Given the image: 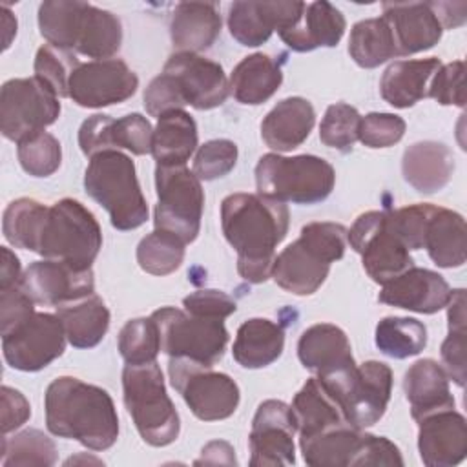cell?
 Listing matches in <instances>:
<instances>
[{"instance_id": "2e32d148", "label": "cell", "mask_w": 467, "mask_h": 467, "mask_svg": "<svg viewBox=\"0 0 467 467\" xmlns=\"http://www.w3.org/2000/svg\"><path fill=\"white\" fill-rule=\"evenodd\" d=\"M296 418L292 407L279 400L263 401L252 420L250 465L275 467L296 463Z\"/></svg>"}, {"instance_id": "5b68a950", "label": "cell", "mask_w": 467, "mask_h": 467, "mask_svg": "<svg viewBox=\"0 0 467 467\" xmlns=\"http://www.w3.org/2000/svg\"><path fill=\"white\" fill-rule=\"evenodd\" d=\"M124 405L140 434L151 447L173 443L181 431L179 412L170 400L157 361L130 365L122 370Z\"/></svg>"}, {"instance_id": "6125c7cd", "label": "cell", "mask_w": 467, "mask_h": 467, "mask_svg": "<svg viewBox=\"0 0 467 467\" xmlns=\"http://www.w3.org/2000/svg\"><path fill=\"white\" fill-rule=\"evenodd\" d=\"M235 451L232 449L230 443L226 441H210L202 447L201 451V458L195 460V465L201 463H228V465H235Z\"/></svg>"}, {"instance_id": "c3c4849f", "label": "cell", "mask_w": 467, "mask_h": 467, "mask_svg": "<svg viewBox=\"0 0 467 467\" xmlns=\"http://www.w3.org/2000/svg\"><path fill=\"white\" fill-rule=\"evenodd\" d=\"M237 162V146L228 139H213L199 146L193 159V173L199 181L224 177Z\"/></svg>"}, {"instance_id": "f6af8a7d", "label": "cell", "mask_w": 467, "mask_h": 467, "mask_svg": "<svg viewBox=\"0 0 467 467\" xmlns=\"http://www.w3.org/2000/svg\"><path fill=\"white\" fill-rule=\"evenodd\" d=\"M80 62L77 57L55 46H42L35 57V77L44 82L57 97H69V78Z\"/></svg>"}, {"instance_id": "f907efd6", "label": "cell", "mask_w": 467, "mask_h": 467, "mask_svg": "<svg viewBox=\"0 0 467 467\" xmlns=\"http://www.w3.org/2000/svg\"><path fill=\"white\" fill-rule=\"evenodd\" d=\"M465 62L454 60L441 64L431 78L427 97L441 106H465Z\"/></svg>"}, {"instance_id": "1f68e13d", "label": "cell", "mask_w": 467, "mask_h": 467, "mask_svg": "<svg viewBox=\"0 0 467 467\" xmlns=\"http://www.w3.org/2000/svg\"><path fill=\"white\" fill-rule=\"evenodd\" d=\"M423 248L441 268L462 266L467 257L465 219L458 212L434 206L423 232Z\"/></svg>"}, {"instance_id": "52a82bcc", "label": "cell", "mask_w": 467, "mask_h": 467, "mask_svg": "<svg viewBox=\"0 0 467 467\" xmlns=\"http://www.w3.org/2000/svg\"><path fill=\"white\" fill-rule=\"evenodd\" d=\"M334 182L332 164L316 155L283 157L266 153L255 166L257 193L281 202H321L334 190Z\"/></svg>"}, {"instance_id": "11a10c76", "label": "cell", "mask_w": 467, "mask_h": 467, "mask_svg": "<svg viewBox=\"0 0 467 467\" xmlns=\"http://www.w3.org/2000/svg\"><path fill=\"white\" fill-rule=\"evenodd\" d=\"M35 314V301L16 285L0 290V332L2 336L16 328Z\"/></svg>"}, {"instance_id": "4dcf8cb0", "label": "cell", "mask_w": 467, "mask_h": 467, "mask_svg": "<svg viewBox=\"0 0 467 467\" xmlns=\"http://www.w3.org/2000/svg\"><path fill=\"white\" fill-rule=\"evenodd\" d=\"M441 66L440 58H418L392 62L381 75L379 93L394 108H410L427 97L431 78Z\"/></svg>"}, {"instance_id": "816d5d0a", "label": "cell", "mask_w": 467, "mask_h": 467, "mask_svg": "<svg viewBox=\"0 0 467 467\" xmlns=\"http://www.w3.org/2000/svg\"><path fill=\"white\" fill-rule=\"evenodd\" d=\"M115 148H124L133 155L151 153L153 128L150 120L140 113H130L115 120L113 124Z\"/></svg>"}, {"instance_id": "7a4b0ae2", "label": "cell", "mask_w": 467, "mask_h": 467, "mask_svg": "<svg viewBox=\"0 0 467 467\" xmlns=\"http://www.w3.org/2000/svg\"><path fill=\"white\" fill-rule=\"evenodd\" d=\"M46 427L53 436L77 440L91 451H106L119 438V416L111 396L73 376L53 379L44 396Z\"/></svg>"}, {"instance_id": "484cf974", "label": "cell", "mask_w": 467, "mask_h": 467, "mask_svg": "<svg viewBox=\"0 0 467 467\" xmlns=\"http://www.w3.org/2000/svg\"><path fill=\"white\" fill-rule=\"evenodd\" d=\"M297 358L303 367L316 372V376L356 363L347 334L332 323L308 327L297 341Z\"/></svg>"}, {"instance_id": "8d00e7d4", "label": "cell", "mask_w": 467, "mask_h": 467, "mask_svg": "<svg viewBox=\"0 0 467 467\" xmlns=\"http://www.w3.org/2000/svg\"><path fill=\"white\" fill-rule=\"evenodd\" d=\"M88 2L46 0L38 7V29L49 46L73 51L78 42Z\"/></svg>"}, {"instance_id": "8992f818", "label": "cell", "mask_w": 467, "mask_h": 467, "mask_svg": "<svg viewBox=\"0 0 467 467\" xmlns=\"http://www.w3.org/2000/svg\"><path fill=\"white\" fill-rule=\"evenodd\" d=\"M100 248V224L80 201L66 197L49 206L36 254L75 270H89Z\"/></svg>"}, {"instance_id": "74e56055", "label": "cell", "mask_w": 467, "mask_h": 467, "mask_svg": "<svg viewBox=\"0 0 467 467\" xmlns=\"http://www.w3.org/2000/svg\"><path fill=\"white\" fill-rule=\"evenodd\" d=\"M120 20L111 11L88 4L75 51L95 60H108L120 49Z\"/></svg>"}, {"instance_id": "d4e9b609", "label": "cell", "mask_w": 467, "mask_h": 467, "mask_svg": "<svg viewBox=\"0 0 467 467\" xmlns=\"http://www.w3.org/2000/svg\"><path fill=\"white\" fill-rule=\"evenodd\" d=\"M314 122L312 104L303 97H288L266 113L261 122V137L275 151H292L308 139Z\"/></svg>"}, {"instance_id": "681fc988", "label": "cell", "mask_w": 467, "mask_h": 467, "mask_svg": "<svg viewBox=\"0 0 467 467\" xmlns=\"http://www.w3.org/2000/svg\"><path fill=\"white\" fill-rule=\"evenodd\" d=\"M405 120L394 113H368L361 117L358 139L367 148H389L401 140L405 133Z\"/></svg>"}, {"instance_id": "f546056e", "label": "cell", "mask_w": 467, "mask_h": 467, "mask_svg": "<svg viewBox=\"0 0 467 467\" xmlns=\"http://www.w3.org/2000/svg\"><path fill=\"white\" fill-rule=\"evenodd\" d=\"M221 15L212 2H182L171 13L170 35L173 47L184 53H199L217 40Z\"/></svg>"}, {"instance_id": "e575fe53", "label": "cell", "mask_w": 467, "mask_h": 467, "mask_svg": "<svg viewBox=\"0 0 467 467\" xmlns=\"http://www.w3.org/2000/svg\"><path fill=\"white\" fill-rule=\"evenodd\" d=\"M197 124L184 109H173L159 117L153 130L151 155L161 166L184 164L197 148Z\"/></svg>"}, {"instance_id": "cb8c5ba5", "label": "cell", "mask_w": 467, "mask_h": 467, "mask_svg": "<svg viewBox=\"0 0 467 467\" xmlns=\"http://www.w3.org/2000/svg\"><path fill=\"white\" fill-rule=\"evenodd\" d=\"M343 13L330 2H312L305 5L299 20L279 31L281 40L294 51L305 53L316 47H334L345 33Z\"/></svg>"}, {"instance_id": "d6a6232c", "label": "cell", "mask_w": 467, "mask_h": 467, "mask_svg": "<svg viewBox=\"0 0 467 467\" xmlns=\"http://www.w3.org/2000/svg\"><path fill=\"white\" fill-rule=\"evenodd\" d=\"M281 64L265 53L244 57L230 75V93L241 104L257 106L266 102L281 86Z\"/></svg>"}, {"instance_id": "be15d7a7", "label": "cell", "mask_w": 467, "mask_h": 467, "mask_svg": "<svg viewBox=\"0 0 467 467\" xmlns=\"http://www.w3.org/2000/svg\"><path fill=\"white\" fill-rule=\"evenodd\" d=\"M0 15H2V27H4V49H7L11 46L13 36L16 35V18L11 15V11L5 5H2Z\"/></svg>"}, {"instance_id": "f35d334b", "label": "cell", "mask_w": 467, "mask_h": 467, "mask_svg": "<svg viewBox=\"0 0 467 467\" xmlns=\"http://www.w3.org/2000/svg\"><path fill=\"white\" fill-rule=\"evenodd\" d=\"M348 53L358 66L367 69L378 67L389 58L398 57L394 36L387 20L379 16L354 24L348 38Z\"/></svg>"}, {"instance_id": "603a6c76", "label": "cell", "mask_w": 467, "mask_h": 467, "mask_svg": "<svg viewBox=\"0 0 467 467\" xmlns=\"http://www.w3.org/2000/svg\"><path fill=\"white\" fill-rule=\"evenodd\" d=\"M381 7L398 57L431 49L441 38L443 27L431 2H385Z\"/></svg>"}, {"instance_id": "4fadbf2b", "label": "cell", "mask_w": 467, "mask_h": 467, "mask_svg": "<svg viewBox=\"0 0 467 467\" xmlns=\"http://www.w3.org/2000/svg\"><path fill=\"white\" fill-rule=\"evenodd\" d=\"M58 115V97L36 77L4 82L0 91V130L5 139L18 144L44 131Z\"/></svg>"}, {"instance_id": "60d3db41", "label": "cell", "mask_w": 467, "mask_h": 467, "mask_svg": "<svg viewBox=\"0 0 467 467\" xmlns=\"http://www.w3.org/2000/svg\"><path fill=\"white\" fill-rule=\"evenodd\" d=\"M374 341L381 354L394 359H405L425 348L427 328L414 317L389 316L376 325Z\"/></svg>"}, {"instance_id": "b9f144b4", "label": "cell", "mask_w": 467, "mask_h": 467, "mask_svg": "<svg viewBox=\"0 0 467 467\" xmlns=\"http://www.w3.org/2000/svg\"><path fill=\"white\" fill-rule=\"evenodd\" d=\"M57 462L55 441L38 429H26L13 438L2 436L0 463L4 467H49Z\"/></svg>"}, {"instance_id": "ffe728a7", "label": "cell", "mask_w": 467, "mask_h": 467, "mask_svg": "<svg viewBox=\"0 0 467 467\" xmlns=\"http://www.w3.org/2000/svg\"><path fill=\"white\" fill-rule=\"evenodd\" d=\"M305 2H234L228 11L230 35L246 47L265 44L274 31L294 26L305 11Z\"/></svg>"}, {"instance_id": "db71d44e", "label": "cell", "mask_w": 467, "mask_h": 467, "mask_svg": "<svg viewBox=\"0 0 467 467\" xmlns=\"http://www.w3.org/2000/svg\"><path fill=\"white\" fill-rule=\"evenodd\" d=\"M113 124L115 119L109 115H91L86 119L78 130V146L86 157H93L97 153L117 150L113 140Z\"/></svg>"}, {"instance_id": "6f0895ef", "label": "cell", "mask_w": 467, "mask_h": 467, "mask_svg": "<svg viewBox=\"0 0 467 467\" xmlns=\"http://www.w3.org/2000/svg\"><path fill=\"white\" fill-rule=\"evenodd\" d=\"M441 361L447 376L458 385H465V327H449L441 343Z\"/></svg>"}, {"instance_id": "91938a15", "label": "cell", "mask_w": 467, "mask_h": 467, "mask_svg": "<svg viewBox=\"0 0 467 467\" xmlns=\"http://www.w3.org/2000/svg\"><path fill=\"white\" fill-rule=\"evenodd\" d=\"M438 20L443 29L460 27L467 18V4L465 2H431Z\"/></svg>"}, {"instance_id": "6da1fadb", "label": "cell", "mask_w": 467, "mask_h": 467, "mask_svg": "<svg viewBox=\"0 0 467 467\" xmlns=\"http://www.w3.org/2000/svg\"><path fill=\"white\" fill-rule=\"evenodd\" d=\"M290 213L285 202L261 193H230L221 202V226L237 252V272L248 283L272 277L275 248L285 239Z\"/></svg>"}, {"instance_id": "30bf717a", "label": "cell", "mask_w": 467, "mask_h": 467, "mask_svg": "<svg viewBox=\"0 0 467 467\" xmlns=\"http://www.w3.org/2000/svg\"><path fill=\"white\" fill-rule=\"evenodd\" d=\"M155 188V230L173 234L184 244L195 241L201 228L204 206V192L197 175L190 171L184 164H157Z\"/></svg>"}, {"instance_id": "ba28073f", "label": "cell", "mask_w": 467, "mask_h": 467, "mask_svg": "<svg viewBox=\"0 0 467 467\" xmlns=\"http://www.w3.org/2000/svg\"><path fill=\"white\" fill-rule=\"evenodd\" d=\"M319 383L339 403L345 418L358 429L381 420L392 392V370L383 361H365L323 376Z\"/></svg>"}, {"instance_id": "9f6ffc18", "label": "cell", "mask_w": 467, "mask_h": 467, "mask_svg": "<svg viewBox=\"0 0 467 467\" xmlns=\"http://www.w3.org/2000/svg\"><path fill=\"white\" fill-rule=\"evenodd\" d=\"M184 102L173 84V80L166 75L161 73L157 75L146 88L144 91V108L148 111V115L151 117H161L168 111L173 109H182Z\"/></svg>"}, {"instance_id": "44dd1931", "label": "cell", "mask_w": 467, "mask_h": 467, "mask_svg": "<svg viewBox=\"0 0 467 467\" xmlns=\"http://www.w3.org/2000/svg\"><path fill=\"white\" fill-rule=\"evenodd\" d=\"M418 451L429 467H452L467 454L465 418L451 409L431 412L418 420Z\"/></svg>"}, {"instance_id": "e0dca14e", "label": "cell", "mask_w": 467, "mask_h": 467, "mask_svg": "<svg viewBox=\"0 0 467 467\" xmlns=\"http://www.w3.org/2000/svg\"><path fill=\"white\" fill-rule=\"evenodd\" d=\"M139 88L137 75L119 58L78 64L69 78V99L82 108H104L128 100Z\"/></svg>"}, {"instance_id": "94428289", "label": "cell", "mask_w": 467, "mask_h": 467, "mask_svg": "<svg viewBox=\"0 0 467 467\" xmlns=\"http://www.w3.org/2000/svg\"><path fill=\"white\" fill-rule=\"evenodd\" d=\"M2 261H0V290L16 286L20 283L22 272H20V261L7 246L0 248Z\"/></svg>"}, {"instance_id": "7c38bea8", "label": "cell", "mask_w": 467, "mask_h": 467, "mask_svg": "<svg viewBox=\"0 0 467 467\" xmlns=\"http://www.w3.org/2000/svg\"><path fill=\"white\" fill-rule=\"evenodd\" d=\"M168 374L195 418L219 421L230 418L241 400L237 383L224 372L186 358H170Z\"/></svg>"}, {"instance_id": "7402d4cb", "label": "cell", "mask_w": 467, "mask_h": 467, "mask_svg": "<svg viewBox=\"0 0 467 467\" xmlns=\"http://www.w3.org/2000/svg\"><path fill=\"white\" fill-rule=\"evenodd\" d=\"M451 294L449 283L438 272L410 266L381 285L378 301L418 314H434L447 306Z\"/></svg>"}, {"instance_id": "5bb4252c", "label": "cell", "mask_w": 467, "mask_h": 467, "mask_svg": "<svg viewBox=\"0 0 467 467\" xmlns=\"http://www.w3.org/2000/svg\"><path fill=\"white\" fill-rule=\"evenodd\" d=\"M347 241L361 255L363 268L374 283L385 285L414 266L409 248L390 226L389 212H365L350 230Z\"/></svg>"}, {"instance_id": "4316f807", "label": "cell", "mask_w": 467, "mask_h": 467, "mask_svg": "<svg viewBox=\"0 0 467 467\" xmlns=\"http://www.w3.org/2000/svg\"><path fill=\"white\" fill-rule=\"evenodd\" d=\"M452 171L454 157L443 142H414L405 150L401 159L403 179L420 193L440 192L451 181Z\"/></svg>"}, {"instance_id": "bcb514c9", "label": "cell", "mask_w": 467, "mask_h": 467, "mask_svg": "<svg viewBox=\"0 0 467 467\" xmlns=\"http://www.w3.org/2000/svg\"><path fill=\"white\" fill-rule=\"evenodd\" d=\"M16 155L26 173L33 177H49L60 166L62 148L51 133L40 131L18 142Z\"/></svg>"}, {"instance_id": "836d02e7", "label": "cell", "mask_w": 467, "mask_h": 467, "mask_svg": "<svg viewBox=\"0 0 467 467\" xmlns=\"http://www.w3.org/2000/svg\"><path fill=\"white\" fill-rule=\"evenodd\" d=\"M283 348V327L265 317H252L237 328L232 354L244 368H263L272 365L281 356Z\"/></svg>"}, {"instance_id": "8fae6325", "label": "cell", "mask_w": 467, "mask_h": 467, "mask_svg": "<svg viewBox=\"0 0 467 467\" xmlns=\"http://www.w3.org/2000/svg\"><path fill=\"white\" fill-rule=\"evenodd\" d=\"M161 336V350L170 358H186L213 367L228 343V330L221 319L192 316L186 310L162 306L151 314Z\"/></svg>"}, {"instance_id": "9c48e42d", "label": "cell", "mask_w": 467, "mask_h": 467, "mask_svg": "<svg viewBox=\"0 0 467 467\" xmlns=\"http://www.w3.org/2000/svg\"><path fill=\"white\" fill-rule=\"evenodd\" d=\"M299 447L303 460L312 467L403 465L401 452L390 440L352 425L299 440Z\"/></svg>"}, {"instance_id": "d6986e66", "label": "cell", "mask_w": 467, "mask_h": 467, "mask_svg": "<svg viewBox=\"0 0 467 467\" xmlns=\"http://www.w3.org/2000/svg\"><path fill=\"white\" fill-rule=\"evenodd\" d=\"M18 286L35 301V305L60 306L91 296L95 281L91 268L75 270L69 265L42 259L26 268Z\"/></svg>"}, {"instance_id": "d590c367", "label": "cell", "mask_w": 467, "mask_h": 467, "mask_svg": "<svg viewBox=\"0 0 467 467\" xmlns=\"http://www.w3.org/2000/svg\"><path fill=\"white\" fill-rule=\"evenodd\" d=\"M57 316L75 348L97 347L109 328V310L97 294L57 306Z\"/></svg>"}, {"instance_id": "680465c9", "label": "cell", "mask_w": 467, "mask_h": 467, "mask_svg": "<svg viewBox=\"0 0 467 467\" xmlns=\"http://www.w3.org/2000/svg\"><path fill=\"white\" fill-rule=\"evenodd\" d=\"M0 405H2V421H0L2 436H7L9 432L22 427L31 416V407L26 396L20 390L11 389L7 385L0 389Z\"/></svg>"}, {"instance_id": "9a60e30c", "label": "cell", "mask_w": 467, "mask_h": 467, "mask_svg": "<svg viewBox=\"0 0 467 467\" xmlns=\"http://www.w3.org/2000/svg\"><path fill=\"white\" fill-rule=\"evenodd\" d=\"M66 332L57 314L35 312L16 328L2 336V352L9 367L36 372L62 356Z\"/></svg>"}, {"instance_id": "83f0119b", "label": "cell", "mask_w": 467, "mask_h": 467, "mask_svg": "<svg viewBox=\"0 0 467 467\" xmlns=\"http://www.w3.org/2000/svg\"><path fill=\"white\" fill-rule=\"evenodd\" d=\"M290 407L296 418L299 440L314 438L317 434L352 425L345 418L339 403L330 396V392L319 383L316 376L306 379L301 390L294 396Z\"/></svg>"}, {"instance_id": "f5cc1de1", "label": "cell", "mask_w": 467, "mask_h": 467, "mask_svg": "<svg viewBox=\"0 0 467 467\" xmlns=\"http://www.w3.org/2000/svg\"><path fill=\"white\" fill-rule=\"evenodd\" d=\"M182 306L188 314L208 317V319H226L237 310V303L223 290L202 288L195 290L182 299Z\"/></svg>"}, {"instance_id": "7bdbcfd3", "label": "cell", "mask_w": 467, "mask_h": 467, "mask_svg": "<svg viewBox=\"0 0 467 467\" xmlns=\"http://www.w3.org/2000/svg\"><path fill=\"white\" fill-rule=\"evenodd\" d=\"M184 246L186 244L177 235L153 230L140 239L137 246V263L151 275H168L182 265Z\"/></svg>"}, {"instance_id": "7dc6e473", "label": "cell", "mask_w": 467, "mask_h": 467, "mask_svg": "<svg viewBox=\"0 0 467 467\" xmlns=\"http://www.w3.org/2000/svg\"><path fill=\"white\" fill-rule=\"evenodd\" d=\"M361 115L358 109L345 102H336L327 108L319 124V139L325 146L339 151H348L358 140Z\"/></svg>"}, {"instance_id": "ac0fdd59", "label": "cell", "mask_w": 467, "mask_h": 467, "mask_svg": "<svg viewBox=\"0 0 467 467\" xmlns=\"http://www.w3.org/2000/svg\"><path fill=\"white\" fill-rule=\"evenodd\" d=\"M162 73L173 80L184 106L190 104L195 109H213L221 106L230 93L223 67L199 53H173L166 60Z\"/></svg>"}, {"instance_id": "ab89813d", "label": "cell", "mask_w": 467, "mask_h": 467, "mask_svg": "<svg viewBox=\"0 0 467 467\" xmlns=\"http://www.w3.org/2000/svg\"><path fill=\"white\" fill-rule=\"evenodd\" d=\"M47 210L49 206L29 197H20L9 202L2 217L4 237L13 246L36 254Z\"/></svg>"}, {"instance_id": "ee69618b", "label": "cell", "mask_w": 467, "mask_h": 467, "mask_svg": "<svg viewBox=\"0 0 467 467\" xmlns=\"http://www.w3.org/2000/svg\"><path fill=\"white\" fill-rule=\"evenodd\" d=\"M119 352L130 365L155 361L161 352V336L155 321L150 317L130 319L119 332Z\"/></svg>"}, {"instance_id": "277c9868", "label": "cell", "mask_w": 467, "mask_h": 467, "mask_svg": "<svg viewBox=\"0 0 467 467\" xmlns=\"http://www.w3.org/2000/svg\"><path fill=\"white\" fill-rule=\"evenodd\" d=\"M84 188L109 213L113 228L135 230L146 223L148 204L135 164L126 153L108 150L93 155L84 173Z\"/></svg>"}, {"instance_id": "3957f363", "label": "cell", "mask_w": 467, "mask_h": 467, "mask_svg": "<svg viewBox=\"0 0 467 467\" xmlns=\"http://www.w3.org/2000/svg\"><path fill=\"white\" fill-rule=\"evenodd\" d=\"M347 228L317 221L301 228L299 237L275 255L272 279L296 296L314 294L327 279L330 265L345 255Z\"/></svg>"}, {"instance_id": "f1b7e54d", "label": "cell", "mask_w": 467, "mask_h": 467, "mask_svg": "<svg viewBox=\"0 0 467 467\" xmlns=\"http://www.w3.org/2000/svg\"><path fill=\"white\" fill-rule=\"evenodd\" d=\"M403 390L410 403V416L420 418L454 407V398L449 389V376L443 367L431 359H418L403 376Z\"/></svg>"}]
</instances>
